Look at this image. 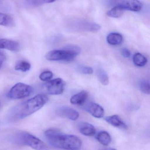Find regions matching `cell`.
I'll return each mask as SVG.
<instances>
[{"label":"cell","instance_id":"obj_8","mask_svg":"<svg viewBox=\"0 0 150 150\" xmlns=\"http://www.w3.org/2000/svg\"><path fill=\"white\" fill-rule=\"evenodd\" d=\"M45 87L47 93L50 94L58 95L64 92L65 83L62 79L57 78L45 83Z\"/></svg>","mask_w":150,"mask_h":150},{"label":"cell","instance_id":"obj_9","mask_svg":"<svg viewBox=\"0 0 150 150\" xmlns=\"http://www.w3.org/2000/svg\"><path fill=\"white\" fill-rule=\"evenodd\" d=\"M57 114L59 116L75 121L79 118V114L74 109L66 106L59 107L57 110Z\"/></svg>","mask_w":150,"mask_h":150},{"label":"cell","instance_id":"obj_20","mask_svg":"<svg viewBox=\"0 0 150 150\" xmlns=\"http://www.w3.org/2000/svg\"><path fill=\"white\" fill-rule=\"evenodd\" d=\"M124 10L119 7L115 6L107 13V15L110 17L118 18L122 16Z\"/></svg>","mask_w":150,"mask_h":150},{"label":"cell","instance_id":"obj_26","mask_svg":"<svg viewBox=\"0 0 150 150\" xmlns=\"http://www.w3.org/2000/svg\"><path fill=\"white\" fill-rule=\"evenodd\" d=\"M121 53H122V55L123 57H124L125 58H129L131 56L130 52L126 48H123L122 49Z\"/></svg>","mask_w":150,"mask_h":150},{"label":"cell","instance_id":"obj_19","mask_svg":"<svg viewBox=\"0 0 150 150\" xmlns=\"http://www.w3.org/2000/svg\"><path fill=\"white\" fill-rule=\"evenodd\" d=\"M133 61L135 65L142 67L146 64L147 59L141 53H137L133 56Z\"/></svg>","mask_w":150,"mask_h":150},{"label":"cell","instance_id":"obj_28","mask_svg":"<svg viewBox=\"0 0 150 150\" xmlns=\"http://www.w3.org/2000/svg\"><path fill=\"white\" fill-rule=\"evenodd\" d=\"M0 106H1V102H0Z\"/></svg>","mask_w":150,"mask_h":150},{"label":"cell","instance_id":"obj_21","mask_svg":"<svg viewBox=\"0 0 150 150\" xmlns=\"http://www.w3.org/2000/svg\"><path fill=\"white\" fill-rule=\"evenodd\" d=\"M31 65L26 61H21L18 62L15 67V69L16 71H21L24 72L29 71Z\"/></svg>","mask_w":150,"mask_h":150},{"label":"cell","instance_id":"obj_12","mask_svg":"<svg viewBox=\"0 0 150 150\" xmlns=\"http://www.w3.org/2000/svg\"><path fill=\"white\" fill-rule=\"evenodd\" d=\"M105 120L107 122L117 128L122 129H128L127 125L124 122L121 117L117 115L107 117H105Z\"/></svg>","mask_w":150,"mask_h":150},{"label":"cell","instance_id":"obj_18","mask_svg":"<svg viewBox=\"0 0 150 150\" xmlns=\"http://www.w3.org/2000/svg\"><path fill=\"white\" fill-rule=\"evenodd\" d=\"M0 25L6 27H13L14 25V21L10 16L0 13Z\"/></svg>","mask_w":150,"mask_h":150},{"label":"cell","instance_id":"obj_4","mask_svg":"<svg viewBox=\"0 0 150 150\" xmlns=\"http://www.w3.org/2000/svg\"><path fill=\"white\" fill-rule=\"evenodd\" d=\"M79 55L77 52L65 47L64 50H53L49 52L45 55V58L49 61H70Z\"/></svg>","mask_w":150,"mask_h":150},{"label":"cell","instance_id":"obj_14","mask_svg":"<svg viewBox=\"0 0 150 150\" xmlns=\"http://www.w3.org/2000/svg\"><path fill=\"white\" fill-rule=\"evenodd\" d=\"M88 94L85 90L73 96L70 99V102L74 105H81L86 100Z\"/></svg>","mask_w":150,"mask_h":150},{"label":"cell","instance_id":"obj_25","mask_svg":"<svg viewBox=\"0 0 150 150\" xmlns=\"http://www.w3.org/2000/svg\"><path fill=\"white\" fill-rule=\"evenodd\" d=\"M79 70L81 72L85 74H91L93 73V68L89 67H79Z\"/></svg>","mask_w":150,"mask_h":150},{"label":"cell","instance_id":"obj_11","mask_svg":"<svg viewBox=\"0 0 150 150\" xmlns=\"http://www.w3.org/2000/svg\"><path fill=\"white\" fill-rule=\"evenodd\" d=\"M86 110L96 118H102L104 116V110L103 108L100 105L95 103H89L87 107Z\"/></svg>","mask_w":150,"mask_h":150},{"label":"cell","instance_id":"obj_3","mask_svg":"<svg viewBox=\"0 0 150 150\" xmlns=\"http://www.w3.org/2000/svg\"><path fill=\"white\" fill-rule=\"evenodd\" d=\"M8 139L14 144L28 146L35 150L48 149L47 146L44 142L30 133L25 132L19 131L12 133L9 136Z\"/></svg>","mask_w":150,"mask_h":150},{"label":"cell","instance_id":"obj_15","mask_svg":"<svg viewBox=\"0 0 150 150\" xmlns=\"http://www.w3.org/2000/svg\"><path fill=\"white\" fill-rule=\"evenodd\" d=\"M123 38L121 34L117 33H111L107 37V41L110 45H117L122 44Z\"/></svg>","mask_w":150,"mask_h":150},{"label":"cell","instance_id":"obj_13","mask_svg":"<svg viewBox=\"0 0 150 150\" xmlns=\"http://www.w3.org/2000/svg\"><path fill=\"white\" fill-rule=\"evenodd\" d=\"M78 129L82 135L88 137L94 136L96 132L94 126L88 123H80L78 125Z\"/></svg>","mask_w":150,"mask_h":150},{"label":"cell","instance_id":"obj_10","mask_svg":"<svg viewBox=\"0 0 150 150\" xmlns=\"http://www.w3.org/2000/svg\"><path fill=\"white\" fill-rule=\"evenodd\" d=\"M0 49L7 50L12 52H18L21 49L17 42L7 39H0Z\"/></svg>","mask_w":150,"mask_h":150},{"label":"cell","instance_id":"obj_2","mask_svg":"<svg viewBox=\"0 0 150 150\" xmlns=\"http://www.w3.org/2000/svg\"><path fill=\"white\" fill-rule=\"evenodd\" d=\"M48 143L54 147L66 150H78L82 142L77 136L65 134L55 129H50L45 132Z\"/></svg>","mask_w":150,"mask_h":150},{"label":"cell","instance_id":"obj_22","mask_svg":"<svg viewBox=\"0 0 150 150\" xmlns=\"http://www.w3.org/2000/svg\"><path fill=\"white\" fill-rule=\"evenodd\" d=\"M57 0H27L28 3L34 6H38L45 3H50Z\"/></svg>","mask_w":150,"mask_h":150},{"label":"cell","instance_id":"obj_5","mask_svg":"<svg viewBox=\"0 0 150 150\" xmlns=\"http://www.w3.org/2000/svg\"><path fill=\"white\" fill-rule=\"evenodd\" d=\"M31 86L23 83L16 84L8 93V97L11 99L18 100L30 96L33 92Z\"/></svg>","mask_w":150,"mask_h":150},{"label":"cell","instance_id":"obj_7","mask_svg":"<svg viewBox=\"0 0 150 150\" xmlns=\"http://www.w3.org/2000/svg\"><path fill=\"white\" fill-rule=\"evenodd\" d=\"M113 6L119 7L124 10L138 12L142 8V4L138 0H111Z\"/></svg>","mask_w":150,"mask_h":150},{"label":"cell","instance_id":"obj_23","mask_svg":"<svg viewBox=\"0 0 150 150\" xmlns=\"http://www.w3.org/2000/svg\"><path fill=\"white\" fill-rule=\"evenodd\" d=\"M139 88L142 93L146 94H150V83L147 80H142L139 84Z\"/></svg>","mask_w":150,"mask_h":150},{"label":"cell","instance_id":"obj_16","mask_svg":"<svg viewBox=\"0 0 150 150\" xmlns=\"http://www.w3.org/2000/svg\"><path fill=\"white\" fill-rule=\"evenodd\" d=\"M96 72L98 80L104 86H107L109 84V80L108 76L105 70L101 67H98L96 69Z\"/></svg>","mask_w":150,"mask_h":150},{"label":"cell","instance_id":"obj_1","mask_svg":"<svg viewBox=\"0 0 150 150\" xmlns=\"http://www.w3.org/2000/svg\"><path fill=\"white\" fill-rule=\"evenodd\" d=\"M48 100L46 95H38L12 108L8 114V120L16 122L27 117L42 108Z\"/></svg>","mask_w":150,"mask_h":150},{"label":"cell","instance_id":"obj_17","mask_svg":"<svg viewBox=\"0 0 150 150\" xmlns=\"http://www.w3.org/2000/svg\"><path fill=\"white\" fill-rule=\"evenodd\" d=\"M96 138L99 142L104 146H108L111 141L110 134L106 131L99 132L96 136Z\"/></svg>","mask_w":150,"mask_h":150},{"label":"cell","instance_id":"obj_24","mask_svg":"<svg viewBox=\"0 0 150 150\" xmlns=\"http://www.w3.org/2000/svg\"><path fill=\"white\" fill-rule=\"evenodd\" d=\"M53 77V73L50 71H45L42 73L39 76V78L43 81L50 80Z\"/></svg>","mask_w":150,"mask_h":150},{"label":"cell","instance_id":"obj_27","mask_svg":"<svg viewBox=\"0 0 150 150\" xmlns=\"http://www.w3.org/2000/svg\"><path fill=\"white\" fill-rule=\"evenodd\" d=\"M6 59V56L4 52L0 51V68L2 66L4 62Z\"/></svg>","mask_w":150,"mask_h":150},{"label":"cell","instance_id":"obj_6","mask_svg":"<svg viewBox=\"0 0 150 150\" xmlns=\"http://www.w3.org/2000/svg\"><path fill=\"white\" fill-rule=\"evenodd\" d=\"M69 26L76 31L96 32L101 29L99 24L84 20H76L71 22Z\"/></svg>","mask_w":150,"mask_h":150}]
</instances>
